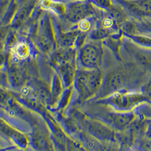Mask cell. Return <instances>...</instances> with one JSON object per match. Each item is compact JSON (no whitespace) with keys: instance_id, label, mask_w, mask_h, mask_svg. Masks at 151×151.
<instances>
[{"instance_id":"cell-8","label":"cell","mask_w":151,"mask_h":151,"mask_svg":"<svg viewBox=\"0 0 151 151\" xmlns=\"http://www.w3.org/2000/svg\"><path fill=\"white\" fill-rule=\"evenodd\" d=\"M131 14L137 16H151V0H114Z\"/></svg>"},{"instance_id":"cell-5","label":"cell","mask_w":151,"mask_h":151,"mask_svg":"<svg viewBox=\"0 0 151 151\" xmlns=\"http://www.w3.org/2000/svg\"><path fill=\"white\" fill-rule=\"evenodd\" d=\"M83 125L86 132L102 142H113L116 140L114 129L100 119H86Z\"/></svg>"},{"instance_id":"cell-13","label":"cell","mask_w":151,"mask_h":151,"mask_svg":"<svg viewBox=\"0 0 151 151\" xmlns=\"http://www.w3.org/2000/svg\"><path fill=\"white\" fill-rule=\"evenodd\" d=\"M40 6L47 10L52 11L59 15H65L66 5L63 2L55 0H40Z\"/></svg>"},{"instance_id":"cell-14","label":"cell","mask_w":151,"mask_h":151,"mask_svg":"<svg viewBox=\"0 0 151 151\" xmlns=\"http://www.w3.org/2000/svg\"><path fill=\"white\" fill-rule=\"evenodd\" d=\"M81 31L79 29H74L60 35L59 42L62 48H73L76 45L78 37Z\"/></svg>"},{"instance_id":"cell-3","label":"cell","mask_w":151,"mask_h":151,"mask_svg":"<svg viewBox=\"0 0 151 151\" xmlns=\"http://www.w3.org/2000/svg\"><path fill=\"white\" fill-rule=\"evenodd\" d=\"M95 13L93 5L89 0H77L66 5L65 16L73 23H79Z\"/></svg>"},{"instance_id":"cell-9","label":"cell","mask_w":151,"mask_h":151,"mask_svg":"<svg viewBox=\"0 0 151 151\" xmlns=\"http://www.w3.org/2000/svg\"><path fill=\"white\" fill-rule=\"evenodd\" d=\"M126 79L124 74L119 71H115L108 74L105 81L103 80L102 84L103 94L108 95L117 92V91L124 86Z\"/></svg>"},{"instance_id":"cell-18","label":"cell","mask_w":151,"mask_h":151,"mask_svg":"<svg viewBox=\"0 0 151 151\" xmlns=\"http://www.w3.org/2000/svg\"><path fill=\"white\" fill-rule=\"evenodd\" d=\"M62 93V82L60 76L55 75L53 79V84L52 88V95L54 100H57Z\"/></svg>"},{"instance_id":"cell-6","label":"cell","mask_w":151,"mask_h":151,"mask_svg":"<svg viewBox=\"0 0 151 151\" xmlns=\"http://www.w3.org/2000/svg\"><path fill=\"white\" fill-rule=\"evenodd\" d=\"M143 97L138 94L115 92L104 101L119 111H126L142 101Z\"/></svg>"},{"instance_id":"cell-15","label":"cell","mask_w":151,"mask_h":151,"mask_svg":"<svg viewBox=\"0 0 151 151\" xmlns=\"http://www.w3.org/2000/svg\"><path fill=\"white\" fill-rule=\"evenodd\" d=\"M33 6V4H29L21 9L13 18L12 22L13 27L18 28L21 26L31 13Z\"/></svg>"},{"instance_id":"cell-16","label":"cell","mask_w":151,"mask_h":151,"mask_svg":"<svg viewBox=\"0 0 151 151\" xmlns=\"http://www.w3.org/2000/svg\"><path fill=\"white\" fill-rule=\"evenodd\" d=\"M10 79L14 87H20L24 83V76L18 67L13 66L9 71Z\"/></svg>"},{"instance_id":"cell-7","label":"cell","mask_w":151,"mask_h":151,"mask_svg":"<svg viewBox=\"0 0 151 151\" xmlns=\"http://www.w3.org/2000/svg\"><path fill=\"white\" fill-rule=\"evenodd\" d=\"M135 116L130 111H111L107 112L101 116V118L105 124L112 129L118 131L124 130L127 128L133 120Z\"/></svg>"},{"instance_id":"cell-17","label":"cell","mask_w":151,"mask_h":151,"mask_svg":"<svg viewBox=\"0 0 151 151\" xmlns=\"http://www.w3.org/2000/svg\"><path fill=\"white\" fill-rule=\"evenodd\" d=\"M112 30L101 27L97 28L94 29L90 35V37L92 39L95 40H99L100 39L106 38L109 36L111 33Z\"/></svg>"},{"instance_id":"cell-2","label":"cell","mask_w":151,"mask_h":151,"mask_svg":"<svg viewBox=\"0 0 151 151\" xmlns=\"http://www.w3.org/2000/svg\"><path fill=\"white\" fill-rule=\"evenodd\" d=\"M99 41L89 42L82 47L79 59L83 66L86 69H99L101 64L103 49Z\"/></svg>"},{"instance_id":"cell-12","label":"cell","mask_w":151,"mask_h":151,"mask_svg":"<svg viewBox=\"0 0 151 151\" xmlns=\"http://www.w3.org/2000/svg\"><path fill=\"white\" fill-rule=\"evenodd\" d=\"M32 143L35 148L37 150H51L52 144L48 137L39 131L33 132Z\"/></svg>"},{"instance_id":"cell-1","label":"cell","mask_w":151,"mask_h":151,"mask_svg":"<svg viewBox=\"0 0 151 151\" xmlns=\"http://www.w3.org/2000/svg\"><path fill=\"white\" fill-rule=\"evenodd\" d=\"M75 79L76 88L83 100L96 95L103 83V73L99 69L78 71Z\"/></svg>"},{"instance_id":"cell-10","label":"cell","mask_w":151,"mask_h":151,"mask_svg":"<svg viewBox=\"0 0 151 151\" xmlns=\"http://www.w3.org/2000/svg\"><path fill=\"white\" fill-rule=\"evenodd\" d=\"M0 125L1 131L4 135L11 139L19 147L22 148L27 147L28 140L24 134L13 128L2 119L1 120Z\"/></svg>"},{"instance_id":"cell-11","label":"cell","mask_w":151,"mask_h":151,"mask_svg":"<svg viewBox=\"0 0 151 151\" xmlns=\"http://www.w3.org/2000/svg\"><path fill=\"white\" fill-rule=\"evenodd\" d=\"M80 140L83 147L86 150L92 151L104 150V147L102 142L93 137L87 132H82L80 133Z\"/></svg>"},{"instance_id":"cell-19","label":"cell","mask_w":151,"mask_h":151,"mask_svg":"<svg viewBox=\"0 0 151 151\" xmlns=\"http://www.w3.org/2000/svg\"><path fill=\"white\" fill-rule=\"evenodd\" d=\"M91 3L97 7L109 11L113 6L112 0H89Z\"/></svg>"},{"instance_id":"cell-20","label":"cell","mask_w":151,"mask_h":151,"mask_svg":"<svg viewBox=\"0 0 151 151\" xmlns=\"http://www.w3.org/2000/svg\"><path fill=\"white\" fill-rule=\"evenodd\" d=\"M90 26H91V23L89 21L87 20V19H84L79 22V29L81 32H86L89 29Z\"/></svg>"},{"instance_id":"cell-4","label":"cell","mask_w":151,"mask_h":151,"mask_svg":"<svg viewBox=\"0 0 151 151\" xmlns=\"http://www.w3.org/2000/svg\"><path fill=\"white\" fill-rule=\"evenodd\" d=\"M36 40L38 47L45 53L52 52L55 46V35L48 14L41 19Z\"/></svg>"}]
</instances>
